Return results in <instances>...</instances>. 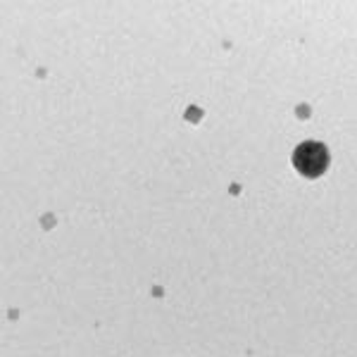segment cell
<instances>
[{"mask_svg":"<svg viewBox=\"0 0 357 357\" xmlns=\"http://www.w3.org/2000/svg\"><path fill=\"white\" fill-rule=\"evenodd\" d=\"M329 148L319 141H303L293 151V167L305 178H317L324 174L326 167H329Z\"/></svg>","mask_w":357,"mask_h":357,"instance_id":"obj_1","label":"cell"}]
</instances>
